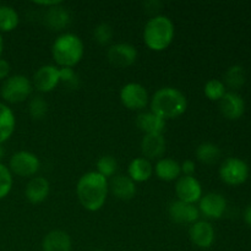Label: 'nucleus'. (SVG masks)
<instances>
[{"mask_svg":"<svg viewBox=\"0 0 251 251\" xmlns=\"http://www.w3.org/2000/svg\"><path fill=\"white\" fill-rule=\"evenodd\" d=\"M189 238L195 247L200 249H208L215 243V228L208 221L199 220L189 228Z\"/></svg>","mask_w":251,"mask_h":251,"instance_id":"nucleus-13","label":"nucleus"},{"mask_svg":"<svg viewBox=\"0 0 251 251\" xmlns=\"http://www.w3.org/2000/svg\"><path fill=\"white\" fill-rule=\"evenodd\" d=\"M85 54L83 41L73 32L61 33L51 44V56L60 68H74Z\"/></svg>","mask_w":251,"mask_h":251,"instance_id":"nucleus-3","label":"nucleus"},{"mask_svg":"<svg viewBox=\"0 0 251 251\" xmlns=\"http://www.w3.org/2000/svg\"><path fill=\"white\" fill-rule=\"evenodd\" d=\"M41 168L38 156L31 151H17L10 157L9 169L12 174L21 178H33Z\"/></svg>","mask_w":251,"mask_h":251,"instance_id":"nucleus-6","label":"nucleus"},{"mask_svg":"<svg viewBox=\"0 0 251 251\" xmlns=\"http://www.w3.org/2000/svg\"><path fill=\"white\" fill-rule=\"evenodd\" d=\"M107 58L109 63L117 68H129L136 61L137 49L135 46L125 42L114 43L108 48Z\"/></svg>","mask_w":251,"mask_h":251,"instance_id":"nucleus-11","label":"nucleus"},{"mask_svg":"<svg viewBox=\"0 0 251 251\" xmlns=\"http://www.w3.org/2000/svg\"><path fill=\"white\" fill-rule=\"evenodd\" d=\"M151 112L162 119H176L188 109V98L180 90L171 86L161 87L150 97Z\"/></svg>","mask_w":251,"mask_h":251,"instance_id":"nucleus-2","label":"nucleus"},{"mask_svg":"<svg viewBox=\"0 0 251 251\" xmlns=\"http://www.w3.org/2000/svg\"><path fill=\"white\" fill-rule=\"evenodd\" d=\"M220 176L228 185H240L249 176V166L243 159L230 157L221 164Z\"/></svg>","mask_w":251,"mask_h":251,"instance_id":"nucleus-8","label":"nucleus"},{"mask_svg":"<svg viewBox=\"0 0 251 251\" xmlns=\"http://www.w3.org/2000/svg\"><path fill=\"white\" fill-rule=\"evenodd\" d=\"M28 113L33 119L41 120L48 113V103L43 96H33L28 102Z\"/></svg>","mask_w":251,"mask_h":251,"instance_id":"nucleus-29","label":"nucleus"},{"mask_svg":"<svg viewBox=\"0 0 251 251\" xmlns=\"http://www.w3.org/2000/svg\"><path fill=\"white\" fill-rule=\"evenodd\" d=\"M198 208L200 215H203L208 220H218L225 215L227 200L220 193H207L200 199Z\"/></svg>","mask_w":251,"mask_h":251,"instance_id":"nucleus-12","label":"nucleus"},{"mask_svg":"<svg viewBox=\"0 0 251 251\" xmlns=\"http://www.w3.org/2000/svg\"><path fill=\"white\" fill-rule=\"evenodd\" d=\"M49 193H50V183L44 176L31 178L25 189V196L33 205H38L46 201Z\"/></svg>","mask_w":251,"mask_h":251,"instance_id":"nucleus-16","label":"nucleus"},{"mask_svg":"<svg viewBox=\"0 0 251 251\" xmlns=\"http://www.w3.org/2000/svg\"><path fill=\"white\" fill-rule=\"evenodd\" d=\"M176 200L186 203H193L200 201L202 198V186L201 183L194 176H180L176 179Z\"/></svg>","mask_w":251,"mask_h":251,"instance_id":"nucleus-9","label":"nucleus"},{"mask_svg":"<svg viewBox=\"0 0 251 251\" xmlns=\"http://www.w3.org/2000/svg\"><path fill=\"white\" fill-rule=\"evenodd\" d=\"M44 20H46L47 26L53 31H61L65 29L70 24V12L63 5V2L51 6L47 9L46 15H44Z\"/></svg>","mask_w":251,"mask_h":251,"instance_id":"nucleus-20","label":"nucleus"},{"mask_svg":"<svg viewBox=\"0 0 251 251\" xmlns=\"http://www.w3.org/2000/svg\"><path fill=\"white\" fill-rule=\"evenodd\" d=\"M19 24L20 16L16 9L10 5H0V33L14 31Z\"/></svg>","mask_w":251,"mask_h":251,"instance_id":"nucleus-25","label":"nucleus"},{"mask_svg":"<svg viewBox=\"0 0 251 251\" xmlns=\"http://www.w3.org/2000/svg\"><path fill=\"white\" fill-rule=\"evenodd\" d=\"M109 190L117 199L129 201L136 195V183L124 174H115L109 181Z\"/></svg>","mask_w":251,"mask_h":251,"instance_id":"nucleus-17","label":"nucleus"},{"mask_svg":"<svg viewBox=\"0 0 251 251\" xmlns=\"http://www.w3.org/2000/svg\"><path fill=\"white\" fill-rule=\"evenodd\" d=\"M16 127V117L11 108L4 102H0V145L12 136Z\"/></svg>","mask_w":251,"mask_h":251,"instance_id":"nucleus-24","label":"nucleus"},{"mask_svg":"<svg viewBox=\"0 0 251 251\" xmlns=\"http://www.w3.org/2000/svg\"><path fill=\"white\" fill-rule=\"evenodd\" d=\"M153 173L159 180L174 181L181 176L180 163L173 158L162 157L154 164Z\"/></svg>","mask_w":251,"mask_h":251,"instance_id":"nucleus-23","label":"nucleus"},{"mask_svg":"<svg viewBox=\"0 0 251 251\" xmlns=\"http://www.w3.org/2000/svg\"><path fill=\"white\" fill-rule=\"evenodd\" d=\"M14 185V176L9 167L0 162V200L6 198L11 193Z\"/></svg>","mask_w":251,"mask_h":251,"instance_id":"nucleus-31","label":"nucleus"},{"mask_svg":"<svg viewBox=\"0 0 251 251\" xmlns=\"http://www.w3.org/2000/svg\"><path fill=\"white\" fill-rule=\"evenodd\" d=\"M169 218L178 225H193L200 217V211L198 206L193 203H186L183 201L176 200L169 203L168 207Z\"/></svg>","mask_w":251,"mask_h":251,"instance_id":"nucleus-14","label":"nucleus"},{"mask_svg":"<svg viewBox=\"0 0 251 251\" xmlns=\"http://www.w3.org/2000/svg\"><path fill=\"white\" fill-rule=\"evenodd\" d=\"M73 242L65 230L54 229L47 233L42 240V251H71Z\"/></svg>","mask_w":251,"mask_h":251,"instance_id":"nucleus-19","label":"nucleus"},{"mask_svg":"<svg viewBox=\"0 0 251 251\" xmlns=\"http://www.w3.org/2000/svg\"><path fill=\"white\" fill-rule=\"evenodd\" d=\"M166 139H164L163 134H150L144 135L141 140V147L142 157L150 159H157L162 158V156L166 152Z\"/></svg>","mask_w":251,"mask_h":251,"instance_id":"nucleus-15","label":"nucleus"},{"mask_svg":"<svg viewBox=\"0 0 251 251\" xmlns=\"http://www.w3.org/2000/svg\"><path fill=\"white\" fill-rule=\"evenodd\" d=\"M2 51H4V39H2V34L0 33V59H1Z\"/></svg>","mask_w":251,"mask_h":251,"instance_id":"nucleus-38","label":"nucleus"},{"mask_svg":"<svg viewBox=\"0 0 251 251\" xmlns=\"http://www.w3.org/2000/svg\"><path fill=\"white\" fill-rule=\"evenodd\" d=\"M59 76H60V83H64L70 88H76L78 86L77 74L75 73L74 68H59Z\"/></svg>","mask_w":251,"mask_h":251,"instance_id":"nucleus-33","label":"nucleus"},{"mask_svg":"<svg viewBox=\"0 0 251 251\" xmlns=\"http://www.w3.org/2000/svg\"><path fill=\"white\" fill-rule=\"evenodd\" d=\"M247 80V73L242 65H233L226 71L225 86H228L232 90H239Z\"/></svg>","mask_w":251,"mask_h":251,"instance_id":"nucleus-27","label":"nucleus"},{"mask_svg":"<svg viewBox=\"0 0 251 251\" xmlns=\"http://www.w3.org/2000/svg\"><path fill=\"white\" fill-rule=\"evenodd\" d=\"M10 76V64L5 59H0V80H6Z\"/></svg>","mask_w":251,"mask_h":251,"instance_id":"nucleus-35","label":"nucleus"},{"mask_svg":"<svg viewBox=\"0 0 251 251\" xmlns=\"http://www.w3.org/2000/svg\"><path fill=\"white\" fill-rule=\"evenodd\" d=\"M96 167H97V173H100V176H104V178H113L117 173L118 169V162L117 159L114 158L110 154H104V156L100 157L96 163Z\"/></svg>","mask_w":251,"mask_h":251,"instance_id":"nucleus-28","label":"nucleus"},{"mask_svg":"<svg viewBox=\"0 0 251 251\" xmlns=\"http://www.w3.org/2000/svg\"><path fill=\"white\" fill-rule=\"evenodd\" d=\"M5 154V151H4V147H2V145H0V162H1L2 157H4Z\"/></svg>","mask_w":251,"mask_h":251,"instance_id":"nucleus-39","label":"nucleus"},{"mask_svg":"<svg viewBox=\"0 0 251 251\" xmlns=\"http://www.w3.org/2000/svg\"><path fill=\"white\" fill-rule=\"evenodd\" d=\"M144 42L151 50L162 51L168 48L176 36V27L167 15H154L144 27Z\"/></svg>","mask_w":251,"mask_h":251,"instance_id":"nucleus-4","label":"nucleus"},{"mask_svg":"<svg viewBox=\"0 0 251 251\" xmlns=\"http://www.w3.org/2000/svg\"><path fill=\"white\" fill-rule=\"evenodd\" d=\"M220 109L229 120H237L244 114L245 102L240 95L235 92H226L220 100Z\"/></svg>","mask_w":251,"mask_h":251,"instance_id":"nucleus-18","label":"nucleus"},{"mask_svg":"<svg viewBox=\"0 0 251 251\" xmlns=\"http://www.w3.org/2000/svg\"><path fill=\"white\" fill-rule=\"evenodd\" d=\"M221 150L213 142H202L196 149V158L203 164H213L218 161Z\"/></svg>","mask_w":251,"mask_h":251,"instance_id":"nucleus-26","label":"nucleus"},{"mask_svg":"<svg viewBox=\"0 0 251 251\" xmlns=\"http://www.w3.org/2000/svg\"><path fill=\"white\" fill-rule=\"evenodd\" d=\"M153 176V166L151 161L145 157H136L131 159L127 166V176L135 183H144Z\"/></svg>","mask_w":251,"mask_h":251,"instance_id":"nucleus-22","label":"nucleus"},{"mask_svg":"<svg viewBox=\"0 0 251 251\" xmlns=\"http://www.w3.org/2000/svg\"><path fill=\"white\" fill-rule=\"evenodd\" d=\"M113 36H114L113 27L107 22H100L93 29V38L97 43L102 44V46L109 43L113 39Z\"/></svg>","mask_w":251,"mask_h":251,"instance_id":"nucleus-32","label":"nucleus"},{"mask_svg":"<svg viewBox=\"0 0 251 251\" xmlns=\"http://www.w3.org/2000/svg\"><path fill=\"white\" fill-rule=\"evenodd\" d=\"M120 102L130 110H142L150 103L147 88L139 82H127L119 93Z\"/></svg>","mask_w":251,"mask_h":251,"instance_id":"nucleus-7","label":"nucleus"},{"mask_svg":"<svg viewBox=\"0 0 251 251\" xmlns=\"http://www.w3.org/2000/svg\"><path fill=\"white\" fill-rule=\"evenodd\" d=\"M109 181L96 171L82 174L76 184V196L81 206L90 212H97L107 201Z\"/></svg>","mask_w":251,"mask_h":251,"instance_id":"nucleus-1","label":"nucleus"},{"mask_svg":"<svg viewBox=\"0 0 251 251\" xmlns=\"http://www.w3.org/2000/svg\"><path fill=\"white\" fill-rule=\"evenodd\" d=\"M203 92L210 100H218L220 102L221 98L226 95V86L223 81L218 80V78H212L205 83Z\"/></svg>","mask_w":251,"mask_h":251,"instance_id":"nucleus-30","label":"nucleus"},{"mask_svg":"<svg viewBox=\"0 0 251 251\" xmlns=\"http://www.w3.org/2000/svg\"><path fill=\"white\" fill-rule=\"evenodd\" d=\"M180 171L183 176H194L196 172V163L193 159H185L180 163Z\"/></svg>","mask_w":251,"mask_h":251,"instance_id":"nucleus-34","label":"nucleus"},{"mask_svg":"<svg viewBox=\"0 0 251 251\" xmlns=\"http://www.w3.org/2000/svg\"><path fill=\"white\" fill-rule=\"evenodd\" d=\"M32 85L33 88L42 93H48L55 90L56 86L60 83L59 76V66L53 64H46L37 69L36 73L32 76Z\"/></svg>","mask_w":251,"mask_h":251,"instance_id":"nucleus-10","label":"nucleus"},{"mask_svg":"<svg viewBox=\"0 0 251 251\" xmlns=\"http://www.w3.org/2000/svg\"><path fill=\"white\" fill-rule=\"evenodd\" d=\"M60 0H43V1H34V4L39 5V6H46L47 9H49V7L51 6H55V5L60 4Z\"/></svg>","mask_w":251,"mask_h":251,"instance_id":"nucleus-36","label":"nucleus"},{"mask_svg":"<svg viewBox=\"0 0 251 251\" xmlns=\"http://www.w3.org/2000/svg\"><path fill=\"white\" fill-rule=\"evenodd\" d=\"M136 125L144 132V135L163 134L166 129V120L149 110V112H141L137 115Z\"/></svg>","mask_w":251,"mask_h":251,"instance_id":"nucleus-21","label":"nucleus"},{"mask_svg":"<svg viewBox=\"0 0 251 251\" xmlns=\"http://www.w3.org/2000/svg\"><path fill=\"white\" fill-rule=\"evenodd\" d=\"M244 221L249 227H251V205L248 206L244 211Z\"/></svg>","mask_w":251,"mask_h":251,"instance_id":"nucleus-37","label":"nucleus"},{"mask_svg":"<svg viewBox=\"0 0 251 251\" xmlns=\"http://www.w3.org/2000/svg\"><path fill=\"white\" fill-rule=\"evenodd\" d=\"M32 91H33V85L31 78L22 74H15L2 81L0 96L4 102L15 104V103L25 102L32 95Z\"/></svg>","mask_w":251,"mask_h":251,"instance_id":"nucleus-5","label":"nucleus"}]
</instances>
